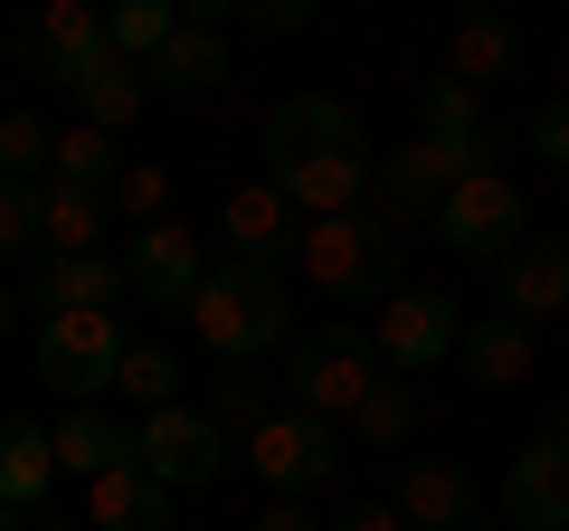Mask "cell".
I'll list each match as a JSON object with an SVG mask.
<instances>
[{
	"instance_id": "cell-1",
	"label": "cell",
	"mask_w": 569,
	"mask_h": 531,
	"mask_svg": "<svg viewBox=\"0 0 569 531\" xmlns=\"http://www.w3.org/2000/svg\"><path fill=\"white\" fill-rule=\"evenodd\" d=\"M295 266H305L332 304H370V313H380L389 294H399V228H380L370 209L313 219L305 238H295Z\"/></svg>"
},
{
	"instance_id": "cell-2",
	"label": "cell",
	"mask_w": 569,
	"mask_h": 531,
	"mask_svg": "<svg viewBox=\"0 0 569 531\" xmlns=\"http://www.w3.org/2000/svg\"><path fill=\"white\" fill-rule=\"evenodd\" d=\"M190 332H200L219 361H257L284 342V275L276 266H209L200 294H190Z\"/></svg>"
},
{
	"instance_id": "cell-3",
	"label": "cell",
	"mask_w": 569,
	"mask_h": 531,
	"mask_svg": "<svg viewBox=\"0 0 569 531\" xmlns=\"http://www.w3.org/2000/svg\"><path fill=\"white\" fill-rule=\"evenodd\" d=\"M284 380H295V409L305 418H351L389 370L370 351V323H313L295 342V361H284Z\"/></svg>"
},
{
	"instance_id": "cell-4",
	"label": "cell",
	"mask_w": 569,
	"mask_h": 531,
	"mask_svg": "<svg viewBox=\"0 0 569 531\" xmlns=\"http://www.w3.org/2000/svg\"><path fill=\"white\" fill-rule=\"evenodd\" d=\"M123 370V323L114 313H48L39 323V380L67 399H104Z\"/></svg>"
},
{
	"instance_id": "cell-5",
	"label": "cell",
	"mask_w": 569,
	"mask_h": 531,
	"mask_svg": "<svg viewBox=\"0 0 569 531\" xmlns=\"http://www.w3.org/2000/svg\"><path fill=\"white\" fill-rule=\"evenodd\" d=\"M247 465H257V484L276 493V503H295V493H313L332 465H342V437H332V418L276 409L257 437H247Z\"/></svg>"
},
{
	"instance_id": "cell-6",
	"label": "cell",
	"mask_w": 569,
	"mask_h": 531,
	"mask_svg": "<svg viewBox=\"0 0 569 531\" xmlns=\"http://www.w3.org/2000/svg\"><path fill=\"white\" fill-rule=\"evenodd\" d=\"M456 342H466L456 294H389V304L370 313V351H380V370H399V380H427Z\"/></svg>"
},
{
	"instance_id": "cell-7",
	"label": "cell",
	"mask_w": 569,
	"mask_h": 531,
	"mask_svg": "<svg viewBox=\"0 0 569 531\" xmlns=\"http://www.w3.org/2000/svg\"><path fill=\"white\" fill-rule=\"evenodd\" d=\"M522 228H531V209H522V190H512V171H485V181L447 190V209H437V238H447L456 257H493V266L522 247Z\"/></svg>"
},
{
	"instance_id": "cell-8",
	"label": "cell",
	"mask_w": 569,
	"mask_h": 531,
	"mask_svg": "<svg viewBox=\"0 0 569 531\" xmlns=\"http://www.w3.org/2000/svg\"><path fill=\"white\" fill-rule=\"evenodd\" d=\"M133 465L162 493H181V484H209V474L228 465V437L209 428V409H152L133 428Z\"/></svg>"
},
{
	"instance_id": "cell-9",
	"label": "cell",
	"mask_w": 569,
	"mask_h": 531,
	"mask_svg": "<svg viewBox=\"0 0 569 531\" xmlns=\"http://www.w3.org/2000/svg\"><path fill=\"white\" fill-rule=\"evenodd\" d=\"M200 275H209L200 238H190V228H171V219H162V228H142L133 257H123V294H133V304H162V313H190Z\"/></svg>"
},
{
	"instance_id": "cell-10",
	"label": "cell",
	"mask_w": 569,
	"mask_h": 531,
	"mask_svg": "<svg viewBox=\"0 0 569 531\" xmlns=\"http://www.w3.org/2000/svg\"><path fill=\"white\" fill-rule=\"evenodd\" d=\"M503 531H569V437H531L503 474Z\"/></svg>"
},
{
	"instance_id": "cell-11",
	"label": "cell",
	"mask_w": 569,
	"mask_h": 531,
	"mask_svg": "<svg viewBox=\"0 0 569 531\" xmlns=\"http://www.w3.org/2000/svg\"><path fill=\"white\" fill-rule=\"evenodd\" d=\"M361 133H351V114L332 96H284L276 114H266V181H295L305 162H323V152H351Z\"/></svg>"
},
{
	"instance_id": "cell-12",
	"label": "cell",
	"mask_w": 569,
	"mask_h": 531,
	"mask_svg": "<svg viewBox=\"0 0 569 531\" xmlns=\"http://www.w3.org/2000/svg\"><path fill=\"white\" fill-rule=\"evenodd\" d=\"M493 304L512 313V323H550V313H569V238H522L503 266H493Z\"/></svg>"
},
{
	"instance_id": "cell-13",
	"label": "cell",
	"mask_w": 569,
	"mask_h": 531,
	"mask_svg": "<svg viewBox=\"0 0 569 531\" xmlns=\"http://www.w3.org/2000/svg\"><path fill=\"white\" fill-rule=\"evenodd\" d=\"M114 294H123V257L96 247V257H39L20 304H39V313H114Z\"/></svg>"
},
{
	"instance_id": "cell-14",
	"label": "cell",
	"mask_w": 569,
	"mask_h": 531,
	"mask_svg": "<svg viewBox=\"0 0 569 531\" xmlns=\"http://www.w3.org/2000/svg\"><path fill=\"white\" fill-rule=\"evenodd\" d=\"M399 522L408 531H466L475 522V474L447 455H408L399 465Z\"/></svg>"
},
{
	"instance_id": "cell-15",
	"label": "cell",
	"mask_w": 569,
	"mask_h": 531,
	"mask_svg": "<svg viewBox=\"0 0 569 531\" xmlns=\"http://www.w3.org/2000/svg\"><path fill=\"white\" fill-rule=\"evenodd\" d=\"M67 96L86 104V123H96V133H123V123L142 114V104H152V86H142V67L133 58H114V48H96V58H77L67 67Z\"/></svg>"
},
{
	"instance_id": "cell-16",
	"label": "cell",
	"mask_w": 569,
	"mask_h": 531,
	"mask_svg": "<svg viewBox=\"0 0 569 531\" xmlns=\"http://www.w3.org/2000/svg\"><path fill=\"white\" fill-rule=\"evenodd\" d=\"M219 228H228V247H238V266H276L284 275V257H295V200H284L276 181L238 190V200L219 209Z\"/></svg>"
},
{
	"instance_id": "cell-17",
	"label": "cell",
	"mask_w": 569,
	"mask_h": 531,
	"mask_svg": "<svg viewBox=\"0 0 569 531\" xmlns=\"http://www.w3.org/2000/svg\"><path fill=\"white\" fill-rule=\"evenodd\" d=\"M370 171H380V152L351 143V152H323V162H305L295 181H276V190L295 200V219H342V209H361Z\"/></svg>"
},
{
	"instance_id": "cell-18",
	"label": "cell",
	"mask_w": 569,
	"mask_h": 531,
	"mask_svg": "<svg viewBox=\"0 0 569 531\" xmlns=\"http://www.w3.org/2000/svg\"><path fill=\"white\" fill-rule=\"evenodd\" d=\"M142 86H152V96H219V86H228V39H219V29H171V48H162V58H152V67H142Z\"/></svg>"
},
{
	"instance_id": "cell-19",
	"label": "cell",
	"mask_w": 569,
	"mask_h": 531,
	"mask_svg": "<svg viewBox=\"0 0 569 531\" xmlns=\"http://www.w3.org/2000/svg\"><path fill=\"white\" fill-rule=\"evenodd\" d=\"M512 67H522V29H512L503 10H466V20H456V48H447V77L485 96V86H503Z\"/></svg>"
},
{
	"instance_id": "cell-20",
	"label": "cell",
	"mask_w": 569,
	"mask_h": 531,
	"mask_svg": "<svg viewBox=\"0 0 569 531\" xmlns=\"http://www.w3.org/2000/svg\"><path fill=\"white\" fill-rule=\"evenodd\" d=\"M86 531H171V493L142 465H114L86 484Z\"/></svg>"
},
{
	"instance_id": "cell-21",
	"label": "cell",
	"mask_w": 569,
	"mask_h": 531,
	"mask_svg": "<svg viewBox=\"0 0 569 531\" xmlns=\"http://www.w3.org/2000/svg\"><path fill=\"white\" fill-rule=\"evenodd\" d=\"M58 493V447H48L39 418H0V503L10 512H39Z\"/></svg>"
},
{
	"instance_id": "cell-22",
	"label": "cell",
	"mask_w": 569,
	"mask_h": 531,
	"mask_svg": "<svg viewBox=\"0 0 569 531\" xmlns=\"http://www.w3.org/2000/svg\"><path fill=\"white\" fill-rule=\"evenodd\" d=\"M48 447H58V474H114V465H133V428H114V418H96V409H67L58 428H48Z\"/></svg>"
},
{
	"instance_id": "cell-23",
	"label": "cell",
	"mask_w": 569,
	"mask_h": 531,
	"mask_svg": "<svg viewBox=\"0 0 569 531\" xmlns=\"http://www.w3.org/2000/svg\"><path fill=\"white\" fill-rule=\"evenodd\" d=\"M456 361H466V380H475V389H512V380L531 370V332L512 323V313H485V323H466Z\"/></svg>"
},
{
	"instance_id": "cell-24",
	"label": "cell",
	"mask_w": 569,
	"mask_h": 531,
	"mask_svg": "<svg viewBox=\"0 0 569 531\" xmlns=\"http://www.w3.org/2000/svg\"><path fill=\"white\" fill-rule=\"evenodd\" d=\"M96 238H104V190L48 181V257H96Z\"/></svg>"
},
{
	"instance_id": "cell-25",
	"label": "cell",
	"mask_w": 569,
	"mask_h": 531,
	"mask_svg": "<svg viewBox=\"0 0 569 531\" xmlns=\"http://www.w3.org/2000/svg\"><path fill=\"white\" fill-rule=\"evenodd\" d=\"M171 29H181V10H171V0H123V10H104V48H114V58H133V67L162 58Z\"/></svg>"
},
{
	"instance_id": "cell-26",
	"label": "cell",
	"mask_w": 569,
	"mask_h": 531,
	"mask_svg": "<svg viewBox=\"0 0 569 531\" xmlns=\"http://www.w3.org/2000/svg\"><path fill=\"white\" fill-rule=\"evenodd\" d=\"M418 123H427V143H456V152L493 133V123H485V104H475V86H456V77H437V86L418 96Z\"/></svg>"
},
{
	"instance_id": "cell-27",
	"label": "cell",
	"mask_w": 569,
	"mask_h": 531,
	"mask_svg": "<svg viewBox=\"0 0 569 531\" xmlns=\"http://www.w3.org/2000/svg\"><path fill=\"white\" fill-rule=\"evenodd\" d=\"M114 389L133 399L142 418H152V409H181V361H171L162 342H123V370H114Z\"/></svg>"
},
{
	"instance_id": "cell-28",
	"label": "cell",
	"mask_w": 569,
	"mask_h": 531,
	"mask_svg": "<svg viewBox=\"0 0 569 531\" xmlns=\"http://www.w3.org/2000/svg\"><path fill=\"white\" fill-rule=\"evenodd\" d=\"M351 428H361V447H408V437H418V389H408V380H380L361 409H351Z\"/></svg>"
},
{
	"instance_id": "cell-29",
	"label": "cell",
	"mask_w": 569,
	"mask_h": 531,
	"mask_svg": "<svg viewBox=\"0 0 569 531\" xmlns=\"http://www.w3.org/2000/svg\"><path fill=\"white\" fill-rule=\"evenodd\" d=\"M39 39H48V58H58V77L77 58H96L104 48V10H86V0H48L39 10Z\"/></svg>"
},
{
	"instance_id": "cell-30",
	"label": "cell",
	"mask_w": 569,
	"mask_h": 531,
	"mask_svg": "<svg viewBox=\"0 0 569 531\" xmlns=\"http://www.w3.org/2000/svg\"><path fill=\"white\" fill-rule=\"evenodd\" d=\"M48 181H77V190H104V181H123V152H114V133H96V123L58 133V171H48Z\"/></svg>"
},
{
	"instance_id": "cell-31",
	"label": "cell",
	"mask_w": 569,
	"mask_h": 531,
	"mask_svg": "<svg viewBox=\"0 0 569 531\" xmlns=\"http://www.w3.org/2000/svg\"><path fill=\"white\" fill-rule=\"evenodd\" d=\"M58 171V133L39 114H10L0 123V181H48Z\"/></svg>"
},
{
	"instance_id": "cell-32",
	"label": "cell",
	"mask_w": 569,
	"mask_h": 531,
	"mask_svg": "<svg viewBox=\"0 0 569 531\" xmlns=\"http://www.w3.org/2000/svg\"><path fill=\"white\" fill-rule=\"evenodd\" d=\"M48 238V181H0V257H29Z\"/></svg>"
},
{
	"instance_id": "cell-33",
	"label": "cell",
	"mask_w": 569,
	"mask_h": 531,
	"mask_svg": "<svg viewBox=\"0 0 569 531\" xmlns=\"http://www.w3.org/2000/svg\"><path fill=\"white\" fill-rule=\"evenodd\" d=\"M266 418H276V409H266V389H257V380H228V399L209 409V428H219V437H228V428H247V437H257Z\"/></svg>"
},
{
	"instance_id": "cell-34",
	"label": "cell",
	"mask_w": 569,
	"mask_h": 531,
	"mask_svg": "<svg viewBox=\"0 0 569 531\" xmlns=\"http://www.w3.org/2000/svg\"><path fill=\"white\" fill-rule=\"evenodd\" d=\"M114 200L133 209V219H152V228H162V200H171V181H162V171H152V162H133V171H123V181H114Z\"/></svg>"
},
{
	"instance_id": "cell-35",
	"label": "cell",
	"mask_w": 569,
	"mask_h": 531,
	"mask_svg": "<svg viewBox=\"0 0 569 531\" xmlns=\"http://www.w3.org/2000/svg\"><path fill=\"white\" fill-rule=\"evenodd\" d=\"M531 152H541L550 171H569V96H550L541 114H531Z\"/></svg>"
},
{
	"instance_id": "cell-36",
	"label": "cell",
	"mask_w": 569,
	"mask_h": 531,
	"mask_svg": "<svg viewBox=\"0 0 569 531\" xmlns=\"http://www.w3.org/2000/svg\"><path fill=\"white\" fill-rule=\"evenodd\" d=\"M247 20H257L266 39H284V29H305V20H313V0H247Z\"/></svg>"
},
{
	"instance_id": "cell-37",
	"label": "cell",
	"mask_w": 569,
	"mask_h": 531,
	"mask_svg": "<svg viewBox=\"0 0 569 531\" xmlns=\"http://www.w3.org/2000/svg\"><path fill=\"white\" fill-rule=\"evenodd\" d=\"M323 531H408V522H399V503H351V512H332Z\"/></svg>"
},
{
	"instance_id": "cell-38",
	"label": "cell",
	"mask_w": 569,
	"mask_h": 531,
	"mask_svg": "<svg viewBox=\"0 0 569 531\" xmlns=\"http://www.w3.org/2000/svg\"><path fill=\"white\" fill-rule=\"evenodd\" d=\"M10 48H20V67H29V77H48V86H58V58H48L39 20H20V29H10Z\"/></svg>"
},
{
	"instance_id": "cell-39",
	"label": "cell",
	"mask_w": 569,
	"mask_h": 531,
	"mask_svg": "<svg viewBox=\"0 0 569 531\" xmlns=\"http://www.w3.org/2000/svg\"><path fill=\"white\" fill-rule=\"evenodd\" d=\"M257 531H323V522H313L305 503H266V512H257Z\"/></svg>"
},
{
	"instance_id": "cell-40",
	"label": "cell",
	"mask_w": 569,
	"mask_h": 531,
	"mask_svg": "<svg viewBox=\"0 0 569 531\" xmlns=\"http://www.w3.org/2000/svg\"><path fill=\"white\" fill-rule=\"evenodd\" d=\"M10 323H20V294H10V285H0V332H10Z\"/></svg>"
},
{
	"instance_id": "cell-41",
	"label": "cell",
	"mask_w": 569,
	"mask_h": 531,
	"mask_svg": "<svg viewBox=\"0 0 569 531\" xmlns=\"http://www.w3.org/2000/svg\"><path fill=\"white\" fill-rule=\"evenodd\" d=\"M0 531H29V512H10V503H0Z\"/></svg>"
},
{
	"instance_id": "cell-42",
	"label": "cell",
	"mask_w": 569,
	"mask_h": 531,
	"mask_svg": "<svg viewBox=\"0 0 569 531\" xmlns=\"http://www.w3.org/2000/svg\"><path fill=\"white\" fill-rule=\"evenodd\" d=\"M29 531H86V522H67V512H58V522H29Z\"/></svg>"
},
{
	"instance_id": "cell-43",
	"label": "cell",
	"mask_w": 569,
	"mask_h": 531,
	"mask_svg": "<svg viewBox=\"0 0 569 531\" xmlns=\"http://www.w3.org/2000/svg\"><path fill=\"white\" fill-rule=\"evenodd\" d=\"M560 67H569V29H560Z\"/></svg>"
},
{
	"instance_id": "cell-44",
	"label": "cell",
	"mask_w": 569,
	"mask_h": 531,
	"mask_svg": "<svg viewBox=\"0 0 569 531\" xmlns=\"http://www.w3.org/2000/svg\"><path fill=\"white\" fill-rule=\"evenodd\" d=\"M560 437H569V399H560Z\"/></svg>"
},
{
	"instance_id": "cell-45",
	"label": "cell",
	"mask_w": 569,
	"mask_h": 531,
	"mask_svg": "<svg viewBox=\"0 0 569 531\" xmlns=\"http://www.w3.org/2000/svg\"><path fill=\"white\" fill-rule=\"evenodd\" d=\"M466 531H503V522H466Z\"/></svg>"
},
{
	"instance_id": "cell-46",
	"label": "cell",
	"mask_w": 569,
	"mask_h": 531,
	"mask_svg": "<svg viewBox=\"0 0 569 531\" xmlns=\"http://www.w3.org/2000/svg\"><path fill=\"white\" fill-rule=\"evenodd\" d=\"M560 190H569V171H560Z\"/></svg>"
}]
</instances>
